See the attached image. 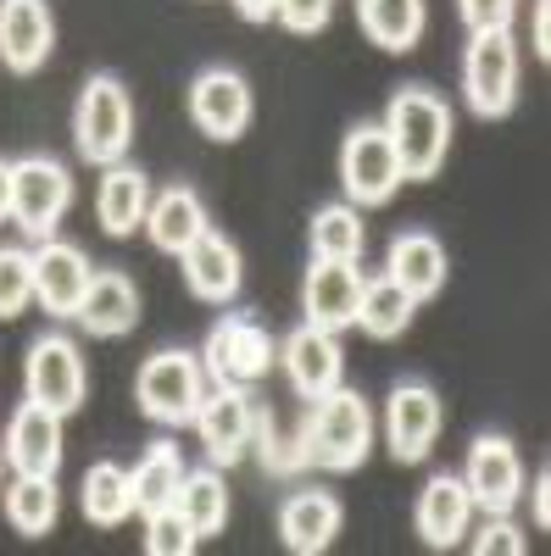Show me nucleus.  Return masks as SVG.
Masks as SVG:
<instances>
[{"label":"nucleus","instance_id":"nucleus-1","mask_svg":"<svg viewBox=\"0 0 551 556\" xmlns=\"http://www.w3.org/2000/svg\"><path fill=\"white\" fill-rule=\"evenodd\" d=\"M367 445H374V412L356 390H329L317 395L306 424H301V462H317L329 473H351L367 462Z\"/></svg>","mask_w":551,"mask_h":556},{"label":"nucleus","instance_id":"nucleus-2","mask_svg":"<svg viewBox=\"0 0 551 556\" xmlns=\"http://www.w3.org/2000/svg\"><path fill=\"white\" fill-rule=\"evenodd\" d=\"M379 128L390 134L406 178H435L440 173V162L451 151V106L435 96V89H424V84L396 89Z\"/></svg>","mask_w":551,"mask_h":556},{"label":"nucleus","instance_id":"nucleus-3","mask_svg":"<svg viewBox=\"0 0 551 556\" xmlns=\"http://www.w3.org/2000/svg\"><path fill=\"white\" fill-rule=\"evenodd\" d=\"M73 146L96 167H117L128 156V146H134V101H128V84L117 73H89V84L78 89Z\"/></svg>","mask_w":551,"mask_h":556},{"label":"nucleus","instance_id":"nucleus-4","mask_svg":"<svg viewBox=\"0 0 551 556\" xmlns=\"http://www.w3.org/2000/svg\"><path fill=\"white\" fill-rule=\"evenodd\" d=\"M463 96L479 117H508L518 101V39L513 28H479L463 51Z\"/></svg>","mask_w":551,"mask_h":556},{"label":"nucleus","instance_id":"nucleus-5","mask_svg":"<svg viewBox=\"0 0 551 556\" xmlns=\"http://www.w3.org/2000/svg\"><path fill=\"white\" fill-rule=\"evenodd\" d=\"M206 395V374L190 351H156L140 362V374H134V401L151 424H190L196 406Z\"/></svg>","mask_w":551,"mask_h":556},{"label":"nucleus","instance_id":"nucleus-6","mask_svg":"<svg viewBox=\"0 0 551 556\" xmlns=\"http://www.w3.org/2000/svg\"><path fill=\"white\" fill-rule=\"evenodd\" d=\"M73 206V173L57 156H17L12 162V223L39 245L57 235Z\"/></svg>","mask_w":551,"mask_h":556},{"label":"nucleus","instance_id":"nucleus-7","mask_svg":"<svg viewBox=\"0 0 551 556\" xmlns=\"http://www.w3.org/2000/svg\"><path fill=\"white\" fill-rule=\"evenodd\" d=\"M340 184H346V201L351 206H385L406 173H401V156L390 146V134L379 123H356L340 146Z\"/></svg>","mask_w":551,"mask_h":556},{"label":"nucleus","instance_id":"nucleus-8","mask_svg":"<svg viewBox=\"0 0 551 556\" xmlns=\"http://www.w3.org/2000/svg\"><path fill=\"white\" fill-rule=\"evenodd\" d=\"M23 384H28V401H39V406H51V412L67 417L89 395V367H84V356H78V345L67 334H39L28 345Z\"/></svg>","mask_w":551,"mask_h":556},{"label":"nucleus","instance_id":"nucleus-9","mask_svg":"<svg viewBox=\"0 0 551 556\" xmlns=\"http://www.w3.org/2000/svg\"><path fill=\"white\" fill-rule=\"evenodd\" d=\"M446 429V401L435 384L424 379H401L390 390V406H385V434H390V456L396 462H424L435 451Z\"/></svg>","mask_w":551,"mask_h":556},{"label":"nucleus","instance_id":"nucleus-10","mask_svg":"<svg viewBox=\"0 0 551 556\" xmlns=\"http://www.w3.org/2000/svg\"><path fill=\"white\" fill-rule=\"evenodd\" d=\"M256 417H262V406H256V395L246 384H217L212 395H201L190 424H196L206 456L228 468V462H240L246 445L256 440Z\"/></svg>","mask_w":551,"mask_h":556},{"label":"nucleus","instance_id":"nucleus-11","mask_svg":"<svg viewBox=\"0 0 551 556\" xmlns=\"http://www.w3.org/2000/svg\"><path fill=\"white\" fill-rule=\"evenodd\" d=\"M463 484L479 513H513L524 495V462L508 434H479L463 462Z\"/></svg>","mask_w":551,"mask_h":556},{"label":"nucleus","instance_id":"nucleus-12","mask_svg":"<svg viewBox=\"0 0 551 556\" xmlns=\"http://www.w3.org/2000/svg\"><path fill=\"white\" fill-rule=\"evenodd\" d=\"M190 117H196V128L206 139H217V146L240 139L251 128V84L235 67L196 73V84H190Z\"/></svg>","mask_w":551,"mask_h":556},{"label":"nucleus","instance_id":"nucleus-13","mask_svg":"<svg viewBox=\"0 0 551 556\" xmlns=\"http://www.w3.org/2000/svg\"><path fill=\"white\" fill-rule=\"evenodd\" d=\"M57 51L51 0H0V62L12 73H39Z\"/></svg>","mask_w":551,"mask_h":556},{"label":"nucleus","instance_id":"nucleus-14","mask_svg":"<svg viewBox=\"0 0 551 556\" xmlns=\"http://www.w3.org/2000/svg\"><path fill=\"white\" fill-rule=\"evenodd\" d=\"M89 278H96V267H89V256L73 245V240H39L34 245V301L51 312V317H73Z\"/></svg>","mask_w":551,"mask_h":556},{"label":"nucleus","instance_id":"nucleus-15","mask_svg":"<svg viewBox=\"0 0 551 556\" xmlns=\"http://www.w3.org/2000/svg\"><path fill=\"white\" fill-rule=\"evenodd\" d=\"M0 451H7V462H12L17 473L57 479V468H62V412L39 406V401H23V406L12 412Z\"/></svg>","mask_w":551,"mask_h":556},{"label":"nucleus","instance_id":"nucleus-16","mask_svg":"<svg viewBox=\"0 0 551 556\" xmlns=\"http://www.w3.org/2000/svg\"><path fill=\"white\" fill-rule=\"evenodd\" d=\"M279 362H285V374H290V390L301 401H317V395H329L346 374V356H340V340L329 329H317V323H301V329L279 345Z\"/></svg>","mask_w":551,"mask_h":556},{"label":"nucleus","instance_id":"nucleus-17","mask_svg":"<svg viewBox=\"0 0 551 556\" xmlns=\"http://www.w3.org/2000/svg\"><path fill=\"white\" fill-rule=\"evenodd\" d=\"M468 518H474V501H468L463 473H435V479L418 490V506H412V523H418L424 545H435V551L463 545Z\"/></svg>","mask_w":551,"mask_h":556},{"label":"nucleus","instance_id":"nucleus-18","mask_svg":"<svg viewBox=\"0 0 551 556\" xmlns=\"http://www.w3.org/2000/svg\"><path fill=\"white\" fill-rule=\"evenodd\" d=\"M140 228H146V240H151L162 256H184L212 223H206V201H201V190H190V184H173V190L151 195Z\"/></svg>","mask_w":551,"mask_h":556},{"label":"nucleus","instance_id":"nucleus-19","mask_svg":"<svg viewBox=\"0 0 551 556\" xmlns=\"http://www.w3.org/2000/svg\"><path fill=\"white\" fill-rule=\"evenodd\" d=\"M340 523H346V506H340L329 490H296V495H285V506H279V540H285V551H296V556L329 551L335 534H340Z\"/></svg>","mask_w":551,"mask_h":556},{"label":"nucleus","instance_id":"nucleus-20","mask_svg":"<svg viewBox=\"0 0 551 556\" xmlns=\"http://www.w3.org/2000/svg\"><path fill=\"white\" fill-rule=\"evenodd\" d=\"M78 323L96 340H123L134 323H140V290H134V278L117 273V267H101L96 278H89V290L73 312Z\"/></svg>","mask_w":551,"mask_h":556},{"label":"nucleus","instance_id":"nucleus-21","mask_svg":"<svg viewBox=\"0 0 551 556\" xmlns=\"http://www.w3.org/2000/svg\"><path fill=\"white\" fill-rule=\"evenodd\" d=\"M356 301H362L356 262H317L312 256V267H306V323L340 334L356 323Z\"/></svg>","mask_w":551,"mask_h":556},{"label":"nucleus","instance_id":"nucleus-22","mask_svg":"<svg viewBox=\"0 0 551 556\" xmlns=\"http://www.w3.org/2000/svg\"><path fill=\"white\" fill-rule=\"evenodd\" d=\"M178 262H184V285H190L196 301H212V306L235 301V290H240V251H235V240H223L217 228H206Z\"/></svg>","mask_w":551,"mask_h":556},{"label":"nucleus","instance_id":"nucleus-23","mask_svg":"<svg viewBox=\"0 0 551 556\" xmlns=\"http://www.w3.org/2000/svg\"><path fill=\"white\" fill-rule=\"evenodd\" d=\"M390 278L412 301H435L446 290V245L429 228H406L390 240Z\"/></svg>","mask_w":551,"mask_h":556},{"label":"nucleus","instance_id":"nucleus-24","mask_svg":"<svg viewBox=\"0 0 551 556\" xmlns=\"http://www.w3.org/2000/svg\"><path fill=\"white\" fill-rule=\"evenodd\" d=\"M146 206H151V178L140 167H128V162L107 167L101 190H96V217H101L107 235L112 240H128L134 228L146 223Z\"/></svg>","mask_w":551,"mask_h":556},{"label":"nucleus","instance_id":"nucleus-25","mask_svg":"<svg viewBox=\"0 0 551 556\" xmlns=\"http://www.w3.org/2000/svg\"><path fill=\"white\" fill-rule=\"evenodd\" d=\"M412 312H418V301H412L396 278L385 273V278H362V301H356V329L367 334V340H396V334H406V323H412Z\"/></svg>","mask_w":551,"mask_h":556},{"label":"nucleus","instance_id":"nucleus-26","mask_svg":"<svg viewBox=\"0 0 551 556\" xmlns=\"http://www.w3.org/2000/svg\"><path fill=\"white\" fill-rule=\"evenodd\" d=\"M178 479H184V462H178V445L173 440H156L128 473V495H134V513H162L178 495Z\"/></svg>","mask_w":551,"mask_h":556},{"label":"nucleus","instance_id":"nucleus-27","mask_svg":"<svg viewBox=\"0 0 551 556\" xmlns=\"http://www.w3.org/2000/svg\"><path fill=\"white\" fill-rule=\"evenodd\" d=\"M356 17L379 51H412L424 34V0H356Z\"/></svg>","mask_w":551,"mask_h":556},{"label":"nucleus","instance_id":"nucleus-28","mask_svg":"<svg viewBox=\"0 0 551 556\" xmlns=\"http://www.w3.org/2000/svg\"><path fill=\"white\" fill-rule=\"evenodd\" d=\"M173 513H178L184 523H190V534H196V540L217 534V529L228 523V490H223L217 468L184 473V479H178V495H173Z\"/></svg>","mask_w":551,"mask_h":556},{"label":"nucleus","instance_id":"nucleus-29","mask_svg":"<svg viewBox=\"0 0 551 556\" xmlns=\"http://www.w3.org/2000/svg\"><path fill=\"white\" fill-rule=\"evenodd\" d=\"M306 240H312V256L317 262H356L367 235H362V217H356L351 201H329V206L312 212Z\"/></svg>","mask_w":551,"mask_h":556},{"label":"nucleus","instance_id":"nucleus-30","mask_svg":"<svg viewBox=\"0 0 551 556\" xmlns=\"http://www.w3.org/2000/svg\"><path fill=\"white\" fill-rule=\"evenodd\" d=\"M62 513V501H57V479H45V473H17L7 484V523L28 540H39L45 529L57 523Z\"/></svg>","mask_w":551,"mask_h":556},{"label":"nucleus","instance_id":"nucleus-31","mask_svg":"<svg viewBox=\"0 0 551 556\" xmlns=\"http://www.w3.org/2000/svg\"><path fill=\"white\" fill-rule=\"evenodd\" d=\"M78 501H84V518L96 523V529H117V523H128V513H134L128 468H117V462H96V468L84 473Z\"/></svg>","mask_w":551,"mask_h":556},{"label":"nucleus","instance_id":"nucleus-32","mask_svg":"<svg viewBox=\"0 0 551 556\" xmlns=\"http://www.w3.org/2000/svg\"><path fill=\"white\" fill-rule=\"evenodd\" d=\"M279 362V345L256 329L251 317H235V345H228V384H256L267 379V367Z\"/></svg>","mask_w":551,"mask_h":556},{"label":"nucleus","instance_id":"nucleus-33","mask_svg":"<svg viewBox=\"0 0 551 556\" xmlns=\"http://www.w3.org/2000/svg\"><path fill=\"white\" fill-rule=\"evenodd\" d=\"M34 301V251L0 245V317H17Z\"/></svg>","mask_w":551,"mask_h":556},{"label":"nucleus","instance_id":"nucleus-34","mask_svg":"<svg viewBox=\"0 0 551 556\" xmlns=\"http://www.w3.org/2000/svg\"><path fill=\"white\" fill-rule=\"evenodd\" d=\"M201 540L190 534V523H184L173 506H162V513H146V556H190Z\"/></svg>","mask_w":551,"mask_h":556},{"label":"nucleus","instance_id":"nucleus-35","mask_svg":"<svg viewBox=\"0 0 551 556\" xmlns=\"http://www.w3.org/2000/svg\"><path fill=\"white\" fill-rule=\"evenodd\" d=\"M479 556H524V534L518 523H508V513H485V529L474 534Z\"/></svg>","mask_w":551,"mask_h":556},{"label":"nucleus","instance_id":"nucleus-36","mask_svg":"<svg viewBox=\"0 0 551 556\" xmlns=\"http://www.w3.org/2000/svg\"><path fill=\"white\" fill-rule=\"evenodd\" d=\"M329 12H335V0H279V7H273V17L290 34H317L329 23Z\"/></svg>","mask_w":551,"mask_h":556},{"label":"nucleus","instance_id":"nucleus-37","mask_svg":"<svg viewBox=\"0 0 551 556\" xmlns=\"http://www.w3.org/2000/svg\"><path fill=\"white\" fill-rule=\"evenodd\" d=\"M456 12H463L468 34H479V28H513L518 0H456Z\"/></svg>","mask_w":551,"mask_h":556},{"label":"nucleus","instance_id":"nucleus-38","mask_svg":"<svg viewBox=\"0 0 551 556\" xmlns=\"http://www.w3.org/2000/svg\"><path fill=\"white\" fill-rule=\"evenodd\" d=\"M546 12H551V0H535V56L540 62L551 56V23H546Z\"/></svg>","mask_w":551,"mask_h":556},{"label":"nucleus","instance_id":"nucleus-39","mask_svg":"<svg viewBox=\"0 0 551 556\" xmlns=\"http://www.w3.org/2000/svg\"><path fill=\"white\" fill-rule=\"evenodd\" d=\"M273 7H279V0H235V12H240L246 23H267Z\"/></svg>","mask_w":551,"mask_h":556},{"label":"nucleus","instance_id":"nucleus-40","mask_svg":"<svg viewBox=\"0 0 551 556\" xmlns=\"http://www.w3.org/2000/svg\"><path fill=\"white\" fill-rule=\"evenodd\" d=\"M12 217V162H0V223Z\"/></svg>","mask_w":551,"mask_h":556},{"label":"nucleus","instance_id":"nucleus-41","mask_svg":"<svg viewBox=\"0 0 551 556\" xmlns=\"http://www.w3.org/2000/svg\"><path fill=\"white\" fill-rule=\"evenodd\" d=\"M546 490H551V473H540V484H535V518L540 523H551V495Z\"/></svg>","mask_w":551,"mask_h":556},{"label":"nucleus","instance_id":"nucleus-42","mask_svg":"<svg viewBox=\"0 0 551 556\" xmlns=\"http://www.w3.org/2000/svg\"><path fill=\"white\" fill-rule=\"evenodd\" d=\"M0 462H7V451H0Z\"/></svg>","mask_w":551,"mask_h":556}]
</instances>
